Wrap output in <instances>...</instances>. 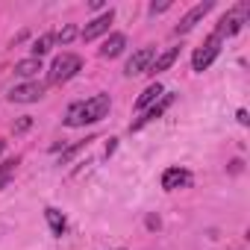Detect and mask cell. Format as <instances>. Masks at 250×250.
<instances>
[{"label":"cell","mask_w":250,"mask_h":250,"mask_svg":"<svg viewBox=\"0 0 250 250\" xmlns=\"http://www.w3.org/2000/svg\"><path fill=\"white\" fill-rule=\"evenodd\" d=\"M80 71H83V59H80L77 53H59V56L50 62L47 83H50V85H62V83L74 80Z\"/></svg>","instance_id":"2"},{"label":"cell","mask_w":250,"mask_h":250,"mask_svg":"<svg viewBox=\"0 0 250 250\" xmlns=\"http://www.w3.org/2000/svg\"><path fill=\"white\" fill-rule=\"evenodd\" d=\"M188 186H191V171L188 168H180V165L165 168V174H162V188L165 191H177V188H188Z\"/></svg>","instance_id":"9"},{"label":"cell","mask_w":250,"mask_h":250,"mask_svg":"<svg viewBox=\"0 0 250 250\" xmlns=\"http://www.w3.org/2000/svg\"><path fill=\"white\" fill-rule=\"evenodd\" d=\"M241 27H244V15H241V12H229V15H224V18L218 21V27H215V36H218V39L235 36Z\"/></svg>","instance_id":"10"},{"label":"cell","mask_w":250,"mask_h":250,"mask_svg":"<svg viewBox=\"0 0 250 250\" xmlns=\"http://www.w3.org/2000/svg\"><path fill=\"white\" fill-rule=\"evenodd\" d=\"M171 9V0H162V3H150V15H162Z\"/></svg>","instance_id":"21"},{"label":"cell","mask_w":250,"mask_h":250,"mask_svg":"<svg viewBox=\"0 0 250 250\" xmlns=\"http://www.w3.org/2000/svg\"><path fill=\"white\" fill-rule=\"evenodd\" d=\"M235 118H238V124H241V127H247V124H250V118H247V109H238V112H235Z\"/></svg>","instance_id":"22"},{"label":"cell","mask_w":250,"mask_h":250,"mask_svg":"<svg viewBox=\"0 0 250 250\" xmlns=\"http://www.w3.org/2000/svg\"><path fill=\"white\" fill-rule=\"evenodd\" d=\"M3 150H6V142H0V153H3Z\"/></svg>","instance_id":"25"},{"label":"cell","mask_w":250,"mask_h":250,"mask_svg":"<svg viewBox=\"0 0 250 250\" xmlns=\"http://www.w3.org/2000/svg\"><path fill=\"white\" fill-rule=\"evenodd\" d=\"M162 94H165L162 83H150V85H147V88H145V91L139 94V100H136V109H139V112L150 109V106H153V103H156V100H159Z\"/></svg>","instance_id":"12"},{"label":"cell","mask_w":250,"mask_h":250,"mask_svg":"<svg viewBox=\"0 0 250 250\" xmlns=\"http://www.w3.org/2000/svg\"><path fill=\"white\" fill-rule=\"evenodd\" d=\"M53 44H56V36H53V33H42V36H39V39L33 42V47H30L33 59H42V56H47Z\"/></svg>","instance_id":"15"},{"label":"cell","mask_w":250,"mask_h":250,"mask_svg":"<svg viewBox=\"0 0 250 250\" xmlns=\"http://www.w3.org/2000/svg\"><path fill=\"white\" fill-rule=\"evenodd\" d=\"M212 9H215V0H203V3L191 6V9H188L183 18H180V24H177V30H174V33H177V36H186V33H191V30H194V27H197V24H200V21L209 15V12H212Z\"/></svg>","instance_id":"4"},{"label":"cell","mask_w":250,"mask_h":250,"mask_svg":"<svg viewBox=\"0 0 250 250\" xmlns=\"http://www.w3.org/2000/svg\"><path fill=\"white\" fill-rule=\"evenodd\" d=\"M156 59V47H139L130 59H127V68H124V74L127 77H139V74H147L150 65Z\"/></svg>","instance_id":"6"},{"label":"cell","mask_w":250,"mask_h":250,"mask_svg":"<svg viewBox=\"0 0 250 250\" xmlns=\"http://www.w3.org/2000/svg\"><path fill=\"white\" fill-rule=\"evenodd\" d=\"M39 71H42V59H33V56H27V59L15 62V74H18V77H24V80L36 77Z\"/></svg>","instance_id":"16"},{"label":"cell","mask_w":250,"mask_h":250,"mask_svg":"<svg viewBox=\"0 0 250 250\" xmlns=\"http://www.w3.org/2000/svg\"><path fill=\"white\" fill-rule=\"evenodd\" d=\"M6 183H9V180H0V188H6Z\"/></svg>","instance_id":"26"},{"label":"cell","mask_w":250,"mask_h":250,"mask_svg":"<svg viewBox=\"0 0 250 250\" xmlns=\"http://www.w3.org/2000/svg\"><path fill=\"white\" fill-rule=\"evenodd\" d=\"M30 127H33V118H30V115H24V118H18V121H15V127H12V130H15V133H27Z\"/></svg>","instance_id":"20"},{"label":"cell","mask_w":250,"mask_h":250,"mask_svg":"<svg viewBox=\"0 0 250 250\" xmlns=\"http://www.w3.org/2000/svg\"><path fill=\"white\" fill-rule=\"evenodd\" d=\"M171 103H174V94H171V91H165V94H162L150 109H145V115H142L139 121H133V124H130V133H139L142 127H147V124H153L156 118H162V115H165V109H168Z\"/></svg>","instance_id":"7"},{"label":"cell","mask_w":250,"mask_h":250,"mask_svg":"<svg viewBox=\"0 0 250 250\" xmlns=\"http://www.w3.org/2000/svg\"><path fill=\"white\" fill-rule=\"evenodd\" d=\"M147 227H150V229H159V218H156V215H150V218H147Z\"/></svg>","instance_id":"24"},{"label":"cell","mask_w":250,"mask_h":250,"mask_svg":"<svg viewBox=\"0 0 250 250\" xmlns=\"http://www.w3.org/2000/svg\"><path fill=\"white\" fill-rule=\"evenodd\" d=\"M53 36H56V42H59V44H71L80 33H77V27H74V24H65V27H62L59 33H53Z\"/></svg>","instance_id":"18"},{"label":"cell","mask_w":250,"mask_h":250,"mask_svg":"<svg viewBox=\"0 0 250 250\" xmlns=\"http://www.w3.org/2000/svg\"><path fill=\"white\" fill-rule=\"evenodd\" d=\"M221 44H224V39H218L215 33H212V36H206V42H203V44L194 50V56H191V68H194L197 74H203V71H206L218 56H221Z\"/></svg>","instance_id":"3"},{"label":"cell","mask_w":250,"mask_h":250,"mask_svg":"<svg viewBox=\"0 0 250 250\" xmlns=\"http://www.w3.org/2000/svg\"><path fill=\"white\" fill-rule=\"evenodd\" d=\"M109 109H112L109 94H91L88 100H77L65 112V127L77 130V127H85V124H97L109 115Z\"/></svg>","instance_id":"1"},{"label":"cell","mask_w":250,"mask_h":250,"mask_svg":"<svg viewBox=\"0 0 250 250\" xmlns=\"http://www.w3.org/2000/svg\"><path fill=\"white\" fill-rule=\"evenodd\" d=\"M112 21H115V9H106L103 15H97V18H91L85 27H83V33H80V39L83 42H94V39H100L103 33H109V27H112Z\"/></svg>","instance_id":"8"},{"label":"cell","mask_w":250,"mask_h":250,"mask_svg":"<svg viewBox=\"0 0 250 250\" xmlns=\"http://www.w3.org/2000/svg\"><path fill=\"white\" fill-rule=\"evenodd\" d=\"M115 147H118V139H109V145H106V156H112Z\"/></svg>","instance_id":"23"},{"label":"cell","mask_w":250,"mask_h":250,"mask_svg":"<svg viewBox=\"0 0 250 250\" xmlns=\"http://www.w3.org/2000/svg\"><path fill=\"white\" fill-rule=\"evenodd\" d=\"M91 142H94V136H91V139H83V142H77V145H71V147H65V150H62V156H59V165H68V162H71L80 150H85Z\"/></svg>","instance_id":"17"},{"label":"cell","mask_w":250,"mask_h":250,"mask_svg":"<svg viewBox=\"0 0 250 250\" xmlns=\"http://www.w3.org/2000/svg\"><path fill=\"white\" fill-rule=\"evenodd\" d=\"M44 91H47L44 83H39V80H27V83L15 85V88L9 91V100H12V103H36V100L44 97Z\"/></svg>","instance_id":"5"},{"label":"cell","mask_w":250,"mask_h":250,"mask_svg":"<svg viewBox=\"0 0 250 250\" xmlns=\"http://www.w3.org/2000/svg\"><path fill=\"white\" fill-rule=\"evenodd\" d=\"M177 59H180V47H168L165 53H159V56L153 59V65H150V71H147V74H153V77H156V74L168 71V68H171Z\"/></svg>","instance_id":"13"},{"label":"cell","mask_w":250,"mask_h":250,"mask_svg":"<svg viewBox=\"0 0 250 250\" xmlns=\"http://www.w3.org/2000/svg\"><path fill=\"white\" fill-rule=\"evenodd\" d=\"M124 47H127V36H124V33H112V36L103 42L100 56H103V59H115V56L124 53Z\"/></svg>","instance_id":"11"},{"label":"cell","mask_w":250,"mask_h":250,"mask_svg":"<svg viewBox=\"0 0 250 250\" xmlns=\"http://www.w3.org/2000/svg\"><path fill=\"white\" fill-rule=\"evenodd\" d=\"M44 218H47V227H50V232H53L56 238H62V235H65V229H68V221H65V215H62L59 209L47 206V209H44Z\"/></svg>","instance_id":"14"},{"label":"cell","mask_w":250,"mask_h":250,"mask_svg":"<svg viewBox=\"0 0 250 250\" xmlns=\"http://www.w3.org/2000/svg\"><path fill=\"white\" fill-rule=\"evenodd\" d=\"M18 168V159H3L0 162V180H9V174Z\"/></svg>","instance_id":"19"},{"label":"cell","mask_w":250,"mask_h":250,"mask_svg":"<svg viewBox=\"0 0 250 250\" xmlns=\"http://www.w3.org/2000/svg\"><path fill=\"white\" fill-rule=\"evenodd\" d=\"M118 250H124V247H118Z\"/></svg>","instance_id":"27"}]
</instances>
